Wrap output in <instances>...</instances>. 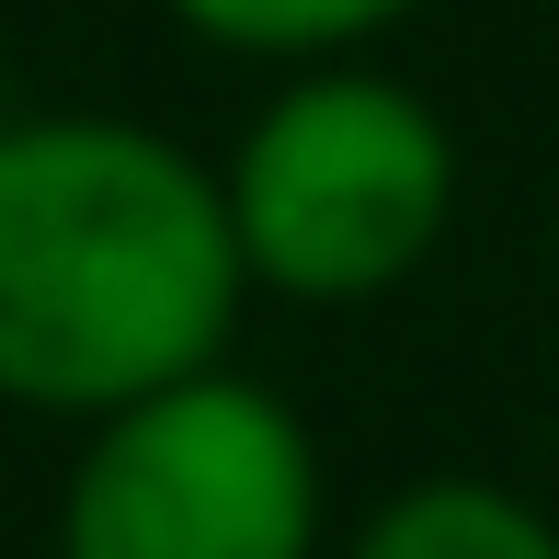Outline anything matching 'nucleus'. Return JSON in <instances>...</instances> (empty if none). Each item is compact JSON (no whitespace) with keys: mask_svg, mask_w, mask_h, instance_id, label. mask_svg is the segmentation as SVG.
<instances>
[{"mask_svg":"<svg viewBox=\"0 0 559 559\" xmlns=\"http://www.w3.org/2000/svg\"><path fill=\"white\" fill-rule=\"evenodd\" d=\"M354 559H559V525L502 479H412L354 525Z\"/></svg>","mask_w":559,"mask_h":559,"instance_id":"nucleus-4","label":"nucleus"},{"mask_svg":"<svg viewBox=\"0 0 559 559\" xmlns=\"http://www.w3.org/2000/svg\"><path fill=\"white\" fill-rule=\"evenodd\" d=\"M217 183L251 286L297 297V309H366L445 240L456 138L423 92L377 81V69H309L240 126Z\"/></svg>","mask_w":559,"mask_h":559,"instance_id":"nucleus-2","label":"nucleus"},{"mask_svg":"<svg viewBox=\"0 0 559 559\" xmlns=\"http://www.w3.org/2000/svg\"><path fill=\"white\" fill-rule=\"evenodd\" d=\"M548 251H559V217H548Z\"/></svg>","mask_w":559,"mask_h":559,"instance_id":"nucleus-6","label":"nucleus"},{"mask_svg":"<svg viewBox=\"0 0 559 559\" xmlns=\"http://www.w3.org/2000/svg\"><path fill=\"white\" fill-rule=\"evenodd\" d=\"M58 559H320V445L251 377H171L92 423Z\"/></svg>","mask_w":559,"mask_h":559,"instance_id":"nucleus-3","label":"nucleus"},{"mask_svg":"<svg viewBox=\"0 0 559 559\" xmlns=\"http://www.w3.org/2000/svg\"><path fill=\"white\" fill-rule=\"evenodd\" d=\"M228 183L160 126L23 115L0 126V400L104 423L126 400L206 377L240 332Z\"/></svg>","mask_w":559,"mask_h":559,"instance_id":"nucleus-1","label":"nucleus"},{"mask_svg":"<svg viewBox=\"0 0 559 559\" xmlns=\"http://www.w3.org/2000/svg\"><path fill=\"white\" fill-rule=\"evenodd\" d=\"M160 12L228 58H343V46L389 35L412 0H160Z\"/></svg>","mask_w":559,"mask_h":559,"instance_id":"nucleus-5","label":"nucleus"}]
</instances>
